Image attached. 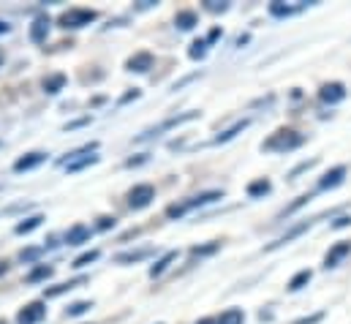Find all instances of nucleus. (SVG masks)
<instances>
[{
	"label": "nucleus",
	"mask_w": 351,
	"mask_h": 324,
	"mask_svg": "<svg viewBox=\"0 0 351 324\" xmlns=\"http://www.w3.org/2000/svg\"><path fill=\"white\" fill-rule=\"evenodd\" d=\"M114 224H117V221H114L112 216H101V218H98V224H95V229L106 232V229H114Z\"/></svg>",
	"instance_id": "obj_36"
},
{
	"label": "nucleus",
	"mask_w": 351,
	"mask_h": 324,
	"mask_svg": "<svg viewBox=\"0 0 351 324\" xmlns=\"http://www.w3.org/2000/svg\"><path fill=\"white\" fill-rule=\"evenodd\" d=\"M343 180H346V166H332V169L319 180V188H322V191H327V188H338Z\"/></svg>",
	"instance_id": "obj_13"
},
{
	"label": "nucleus",
	"mask_w": 351,
	"mask_h": 324,
	"mask_svg": "<svg viewBox=\"0 0 351 324\" xmlns=\"http://www.w3.org/2000/svg\"><path fill=\"white\" fill-rule=\"evenodd\" d=\"M63 87H66V74H52V77L44 80V93L47 95H58Z\"/></svg>",
	"instance_id": "obj_23"
},
{
	"label": "nucleus",
	"mask_w": 351,
	"mask_h": 324,
	"mask_svg": "<svg viewBox=\"0 0 351 324\" xmlns=\"http://www.w3.org/2000/svg\"><path fill=\"white\" fill-rule=\"evenodd\" d=\"M311 199H313L311 194H302V196H297V202H291V205H289V207H286V210H283L280 216L286 218V216H291V213H297V210H300V207H305V205H308Z\"/></svg>",
	"instance_id": "obj_32"
},
{
	"label": "nucleus",
	"mask_w": 351,
	"mask_h": 324,
	"mask_svg": "<svg viewBox=\"0 0 351 324\" xmlns=\"http://www.w3.org/2000/svg\"><path fill=\"white\" fill-rule=\"evenodd\" d=\"M199 117V112H185V115H177V117H169V120H164L158 128H153V131H147V134H142L139 139H150V137H158L161 131H167V128H175V126H182V123H191V120H196Z\"/></svg>",
	"instance_id": "obj_8"
},
{
	"label": "nucleus",
	"mask_w": 351,
	"mask_h": 324,
	"mask_svg": "<svg viewBox=\"0 0 351 324\" xmlns=\"http://www.w3.org/2000/svg\"><path fill=\"white\" fill-rule=\"evenodd\" d=\"M349 253H351V243H349V240H341V243H335L332 248H330V253L324 256V267H327V270H330V267H338V264H341V262H343Z\"/></svg>",
	"instance_id": "obj_11"
},
{
	"label": "nucleus",
	"mask_w": 351,
	"mask_h": 324,
	"mask_svg": "<svg viewBox=\"0 0 351 324\" xmlns=\"http://www.w3.org/2000/svg\"><path fill=\"white\" fill-rule=\"evenodd\" d=\"M153 63H156V58H153L150 52H136V55L128 58L125 69H128V71H136V74H147V71L153 69Z\"/></svg>",
	"instance_id": "obj_10"
},
{
	"label": "nucleus",
	"mask_w": 351,
	"mask_h": 324,
	"mask_svg": "<svg viewBox=\"0 0 351 324\" xmlns=\"http://www.w3.org/2000/svg\"><path fill=\"white\" fill-rule=\"evenodd\" d=\"M66 243L69 245H85L90 243V229L85 224H77V227H71L69 232H66Z\"/></svg>",
	"instance_id": "obj_16"
},
{
	"label": "nucleus",
	"mask_w": 351,
	"mask_h": 324,
	"mask_svg": "<svg viewBox=\"0 0 351 324\" xmlns=\"http://www.w3.org/2000/svg\"><path fill=\"white\" fill-rule=\"evenodd\" d=\"M49 25H52V19H49L47 14L36 16L33 25H30V41H33V44H44L47 36H49Z\"/></svg>",
	"instance_id": "obj_9"
},
{
	"label": "nucleus",
	"mask_w": 351,
	"mask_h": 324,
	"mask_svg": "<svg viewBox=\"0 0 351 324\" xmlns=\"http://www.w3.org/2000/svg\"><path fill=\"white\" fill-rule=\"evenodd\" d=\"M95 11L93 8H69L63 16H60V27L66 30H77V27H85L90 22H95Z\"/></svg>",
	"instance_id": "obj_3"
},
{
	"label": "nucleus",
	"mask_w": 351,
	"mask_h": 324,
	"mask_svg": "<svg viewBox=\"0 0 351 324\" xmlns=\"http://www.w3.org/2000/svg\"><path fill=\"white\" fill-rule=\"evenodd\" d=\"M207 47H210V44H207V38H196V41L191 44V49H188V55H191L193 60H202V58L207 55Z\"/></svg>",
	"instance_id": "obj_30"
},
{
	"label": "nucleus",
	"mask_w": 351,
	"mask_h": 324,
	"mask_svg": "<svg viewBox=\"0 0 351 324\" xmlns=\"http://www.w3.org/2000/svg\"><path fill=\"white\" fill-rule=\"evenodd\" d=\"M93 163H98V156H82V159H74V161L63 163L69 172H80V169H85V166H93Z\"/></svg>",
	"instance_id": "obj_29"
},
{
	"label": "nucleus",
	"mask_w": 351,
	"mask_h": 324,
	"mask_svg": "<svg viewBox=\"0 0 351 324\" xmlns=\"http://www.w3.org/2000/svg\"><path fill=\"white\" fill-rule=\"evenodd\" d=\"M351 224V216H341L335 224H332V229H343V227H349Z\"/></svg>",
	"instance_id": "obj_39"
},
{
	"label": "nucleus",
	"mask_w": 351,
	"mask_h": 324,
	"mask_svg": "<svg viewBox=\"0 0 351 324\" xmlns=\"http://www.w3.org/2000/svg\"><path fill=\"white\" fill-rule=\"evenodd\" d=\"M302 142H305V137H302V134L289 131V128H280V131H275V134H272V137L264 142L262 150H272V153H289V150H297Z\"/></svg>",
	"instance_id": "obj_2"
},
{
	"label": "nucleus",
	"mask_w": 351,
	"mask_h": 324,
	"mask_svg": "<svg viewBox=\"0 0 351 324\" xmlns=\"http://www.w3.org/2000/svg\"><path fill=\"white\" fill-rule=\"evenodd\" d=\"M82 284H88V278H85V275H80V278H74V281H66V284H58V286L44 289V297H60V294H66V292H71V289H77V286H82Z\"/></svg>",
	"instance_id": "obj_15"
},
{
	"label": "nucleus",
	"mask_w": 351,
	"mask_h": 324,
	"mask_svg": "<svg viewBox=\"0 0 351 324\" xmlns=\"http://www.w3.org/2000/svg\"><path fill=\"white\" fill-rule=\"evenodd\" d=\"M44 316H47V305H44L41 300H36V303H27V305L16 314V324H38Z\"/></svg>",
	"instance_id": "obj_6"
},
{
	"label": "nucleus",
	"mask_w": 351,
	"mask_h": 324,
	"mask_svg": "<svg viewBox=\"0 0 351 324\" xmlns=\"http://www.w3.org/2000/svg\"><path fill=\"white\" fill-rule=\"evenodd\" d=\"M8 30H11V25H8V22H3V19H0V36H5V33H8Z\"/></svg>",
	"instance_id": "obj_42"
},
{
	"label": "nucleus",
	"mask_w": 351,
	"mask_h": 324,
	"mask_svg": "<svg viewBox=\"0 0 351 324\" xmlns=\"http://www.w3.org/2000/svg\"><path fill=\"white\" fill-rule=\"evenodd\" d=\"M196 324H215V319H202V322H196Z\"/></svg>",
	"instance_id": "obj_44"
},
{
	"label": "nucleus",
	"mask_w": 351,
	"mask_h": 324,
	"mask_svg": "<svg viewBox=\"0 0 351 324\" xmlns=\"http://www.w3.org/2000/svg\"><path fill=\"white\" fill-rule=\"evenodd\" d=\"M52 275H55V267L38 264V267H33V270L25 275V284H41V281H47V278H52Z\"/></svg>",
	"instance_id": "obj_17"
},
{
	"label": "nucleus",
	"mask_w": 351,
	"mask_h": 324,
	"mask_svg": "<svg viewBox=\"0 0 351 324\" xmlns=\"http://www.w3.org/2000/svg\"><path fill=\"white\" fill-rule=\"evenodd\" d=\"M346 95H349V90H346L343 82H327V84H322V90H319V98H322L324 104H330V106L341 104Z\"/></svg>",
	"instance_id": "obj_5"
},
{
	"label": "nucleus",
	"mask_w": 351,
	"mask_h": 324,
	"mask_svg": "<svg viewBox=\"0 0 351 324\" xmlns=\"http://www.w3.org/2000/svg\"><path fill=\"white\" fill-rule=\"evenodd\" d=\"M90 308H93V303H85V300L71 303V305L66 308V316H82V314H88Z\"/></svg>",
	"instance_id": "obj_31"
},
{
	"label": "nucleus",
	"mask_w": 351,
	"mask_h": 324,
	"mask_svg": "<svg viewBox=\"0 0 351 324\" xmlns=\"http://www.w3.org/2000/svg\"><path fill=\"white\" fill-rule=\"evenodd\" d=\"M221 38V27H213L210 33H207V44H215Z\"/></svg>",
	"instance_id": "obj_40"
},
{
	"label": "nucleus",
	"mask_w": 351,
	"mask_h": 324,
	"mask_svg": "<svg viewBox=\"0 0 351 324\" xmlns=\"http://www.w3.org/2000/svg\"><path fill=\"white\" fill-rule=\"evenodd\" d=\"M218 199H223V191H202V194H196V196H191V199H185V202L169 205V207H167V218H182L185 213H191V210H196V207H204V205H213V202H218Z\"/></svg>",
	"instance_id": "obj_1"
},
{
	"label": "nucleus",
	"mask_w": 351,
	"mask_h": 324,
	"mask_svg": "<svg viewBox=\"0 0 351 324\" xmlns=\"http://www.w3.org/2000/svg\"><path fill=\"white\" fill-rule=\"evenodd\" d=\"M95 150H98V142H88V145H82V148L71 150V153H69V159H63V161H60V166H63V163H69V161H74V159H82V156H93Z\"/></svg>",
	"instance_id": "obj_27"
},
{
	"label": "nucleus",
	"mask_w": 351,
	"mask_h": 324,
	"mask_svg": "<svg viewBox=\"0 0 351 324\" xmlns=\"http://www.w3.org/2000/svg\"><path fill=\"white\" fill-rule=\"evenodd\" d=\"M8 273V262H0V275H5Z\"/></svg>",
	"instance_id": "obj_43"
},
{
	"label": "nucleus",
	"mask_w": 351,
	"mask_h": 324,
	"mask_svg": "<svg viewBox=\"0 0 351 324\" xmlns=\"http://www.w3.org/2000/svg\"><path fill=\"white\" fill-rule=\"evenodd\" d=\"M153 256V248H139V251H123L114 256V264H136L142 259H150Z\"/></svg>",
	"instance_id": "obj_14"
},
{
	"label": "nucleus",
	"mask_w": 351,
	"mask_h": 324,
	"mask_svg": "<svg viewBox=\"0 0 351 324\" xmlns=\"http://www.w3.org/2000/svg\"><path fill=\"white\" fill-rule=\"evenodd\" d=\"M90 117H82V120H74V123H69L66 126V131H74V128H82V126H88Z\"/></svg>",
	"instance_id": "obj_38"
},
{
	"label": "nucleus",
	"mask_w": 351,
	"mask_h": 324,
	"mask_svg": "<svg viewBox=\"0 0 351 324\" xmlns=\"http://www.w3.org/2000/svg\"><path fill=\"white\" fill-rule=\"evenodd\" d=\"M41 253H44V248H25V251H19V262L30 264V262H36Z\"/></svg>",
	"instance_id": "obj_35"
},
{
	"label": "nucleus",
	"mask_w": 351,
	"mask_h": 324,
	"mask_svg": "<svg viewBox=\"0 0 351 324\" xmlns=\"http://www.w3.org/2000/svg\"><path fill=\"white\" fill-rule=\"evenodd\" d=\"M0 63H3V55H0Z\"/></svg>",
	"instance_id": "obj_45"
},
{
	"label": "nucleus",
	"mask_w": 351,
	"mask_h": 324,
	"mask_svg": "<svg viewBox=\"0 0 351 324\" xmlns=\"http://www.w3.org/2000/svg\"><path fill=\"white\" fill-rule=\"evenodd\" d=\"M269 191H272V183H269L267 177H259V180L248 183V196H251V199H259V196L269 194Z\"/></svg>",
	"instance_id": "obj_22"
},
{
	"label": "nucleus",
	"mask_w": 351,
	"mask_h": 324,
	"mask_svg": "<svg viewBox=\"0 0 351 324\" xmlns=\"http://www.w3.org/2000/svg\"><path fill=\"white\" fill-rule=\"evenodd\" d=\"M215 324H245V314L240 308H229L215 319Z\"/></svg>",
	"instance_id": "obj_24"
},
{
	"label": "nucleus",
	"mask_w": 351,
	"mask_h": 324,
	"mask_svg": "<svg viewBox=\"0 0 351 324\" xmlns=\"http://www.w3.org/2000/svg\"><path fill=\"white\" fill-rule=\"evenodd\" d=\"M311 227H313V221H300V224H294V227H291V229H289L286 235H280V238H278L275 243H269L267 248H264V251H275V248H283V245H289L291 240L302 238V235H305V232H308Z\"/></svg>",
	"instance_id": "obj_7"
},
{
	"label": "nucleus",
	"mask_w": 351,
	"mask_h": 324,
	"mask_svg": "<svg viewBox=\"0 0 351 324\" xmlns=\"http://www.w3.org/2000/svg\"><path fill=\"white\" fill-rule=\"evenodd\" d=\"M41 224H44V216H38V213H36V216H30V218H22V221L14 227V232H16V235H30V232H33V229H38Z\"/></svg>",
	"instance_id": "obj_21"
},
{
	"label": "nucleus",
	"mask_w": 351,
	"mask_h": 324,
	"mask_svg": "<svg viewBox=\"0 0 351 324\" xmlns=\"http://www.w3.org/2000/svg\"><path fill=\"white\" fill-rule=\"evenodd\" d=\"M311 278H313V273H311V270H300V273L289 281V292H300L302 286H308V284H311Z\"/></svg>",
	"instance_id": "obj_26"
},
{
	"label": "nucleus",
	"mask_w": 351,
	"mask_h": 324,
	"mask_svg": "<svg viewBox=\"0 0 351 324\" xmlns=\"http://www.w3.org/2000/svg\"><path fill=\"white\" fill-rule=\"evenodd\" d=\"M175 25L180 27V30H193L196 25H199V16H196V11H177L175 16Z\"/></svg>",
	"instance_id": "obj_19"
},
{
	"label": "nucleus",
	"mask_w": 351,
	"mask_h": 324,
	"mask_svg": "<svg viewBox=\"0 0 351 324\" xmlns=\"http://www.w3.org/2000/svg\"><path fill=\"white\" fill-rule=\"evenodd\" d=\"M98 256H101V251H98V248H93V251H85L82 256H77V259H74V264H71V267L82 270V267H88V264H93V262H95Z\"/></svg>",
	"instance_id": "obj_28"
},
{
	"label": "nucleus",
	"mask_w": 351,
	"mask_h": 324,
	"mask_svg": "<svg viewBox=\"0 0 351 324\" xmlns=\"http://www.w3.org/2000/svg\"><path fill=\"white\" fill-rule=\"evenodd\" d=\"M204 8L210 14H223V11H229V3L226 0H204Z\"/></svg>",
	"instance_id": "obj_34"
},
{
	"label": "nucleus",
	"mask_w": 351,
	"mask_h": 324,
	"mask_svg": "<svg viewBox=\"0 0 351 324\" xmlns=\"http://www.w3.org/2000/svg\"><path fill=\"white\" fill-rule=\"evenodd\" d=\"M172 262H177V251H167V253H164V256H161V259H158V262L150 267V278L164 275V273L169 270V264H172Z\"/></svg>",
	"instance_id": "obj_18"
},
{
	"label": "nucleus",
	"mask_w": 351,
	"mask_h": 324,
	"mask_svg": "<svg viewBox=\"0 0 351 324\" xmlns=\"http://www.w3.org/2000/svg\"><path fill=\"white\" fill-rule=\"evenodd\" d=\"M245 128H248V120H237L232 128H226L223 134H218V137H215V142H218V145H221V142H232V139H234L240 131H245Z\"/></svg>",
	"instance_id": "obj_25"
},
{
	"label": "nucleus",
	"mask_w": 351,
	"mask_h": 324,
	"mask_svg": "<svg viewBox=\"0 0 351 324\" xmlns=\"http://www.w3.org/2000/svg\"><path fill=\"white\" fill-rule=\"evenodd\" d=\"M153 199H156V188L150 183H139V185H134L128 191V207L131 210H145Z\"/></svg>",
	"instance_id": "obj_4"
},
{
	"label": "nucleus",
	"mask_w": 351,
	"mask_h": 324,
	"mask_svg": "<svg viewBox=\"0 0 351 324\" xmlns=\"http://www.w3.org/2000/svg\"><path fill=\"white\" fill-rule=\"evenodd\" d=\"M218 248H221V243L196 245V248H191V256H213V253H218Z\"/></svg>",
	"instance_id": "obj_33"
},
{
	"label": "nucleus",
	"mask_w": 351,
	"mask_h": 324,
	"mask_svg": "<svg viewBox=\"0 0 351 324\" xmlns=\"http://www.w3.org/2000/svg\"><path fill=\"white\" fill-rule=\"evenodd\" d=\"M47 161V153H41V150H36V153H27V156H22V159H16L14 161V172H30V169H36V166H41V163Z\"/></svg>",
	"instance_id": "obj_12"
},
{
	"label": "nucleus",
	"mask_w": 351,
	"mask_h": 324,
	"mask_svg": "<svg viewBox=\"0 0 351 324\" xmlns=\"http://www.w3.org/2000/svg\"><path fill=\"white\" fill-rule=\"evenodd\" d=\"M305 8V3H300V5H286V3H269V14L272 16H278V19H283V16H291V14H300Z\"/></svg>",
	"instance_id": "obj_20"
},
{
	"label": "nucleus",
	"mask_w": 351,
	"mask_h": 324,
	"mask_svg": "<svg viewBox=\"0 0 351 324\" xmlns=\"http://www.w3.org/2000/svg\"><path fill=\"white\" fill-rule=\"evenodd\" d=\"M131 98H139V90H136V87H134V90H131V93H125V95H123V101H120V104H125V101H131Z\"/></svg>",
	"instance_id": "obj_41"
},
{
	"label": "nucleus",
	"mask_w": 351,
	"mask_h": 324,
	"mask_svg": "<svg viewBox=\"0 0 351 324\" xmlns=\"http://www.w3.org/2000/svg\"><path fill=\"white\" fill-rule=\"evenodd\" d=\"M311 166H316V159H311V161H302L300 166H297V169H291V174H289V177H297L300 172H305V169H311Z\"/></svg>",
	"instance_id": "obj_37"
}]
</instances>
